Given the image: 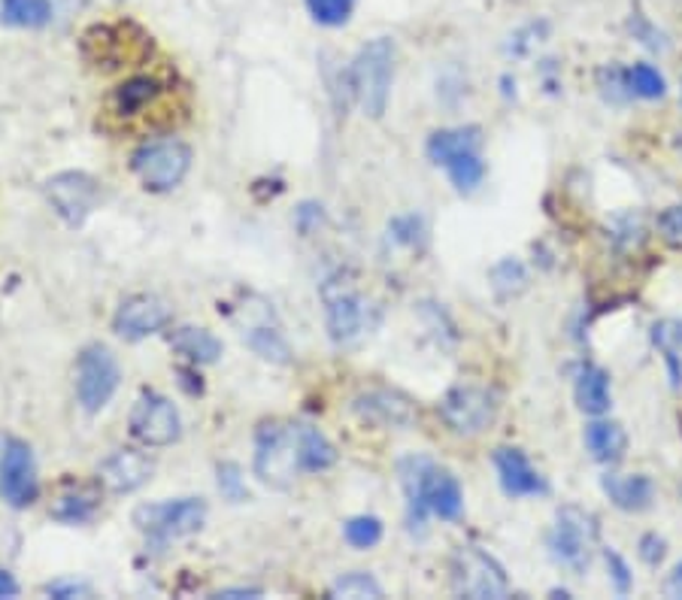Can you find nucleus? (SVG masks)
<instances>
[{"label":"nucleus","mask_w":682,"mask_h":600,"mask_svg":"<svg viewBox=\"0 0 682 600\" xmlns=\"http://www.w3.org/2000/svg\"><path fill=\"white\" fill-rule=\"evenodd\" d=\"M401 473L410 525H425L428 515H440L446 522L459 519L464 510V492L461 483L440 464H434L425 455H410L398 464Z\"/></svg>","instance_id":"nucleus-1"},{"label":"nucleus","mask_w":682,"mask_h":600,"mask_svg":"<svg viewBox=\"0 0 682 600\" xmlns=\"http://www.w3.org/2000/svg\"><path fill=\"white\" fill-rule=\"evenodd\" d=\"M395 79V43L388 37H376L361 46L356 61L349 64V88L352 98L368 118H383Z\"/></svg>","instance_id":"nucleus-2"},{"label":"nucleus","mask_w":682,"mask_h":600,"mask_svg":"<svg viewBox=\"0 0 682 600\" xmlns=\"http://www.w3.org/2000/svg\"><path fill=\"white\" fill-rule=\"evenodd\" d=\"M177 88L162 76H131L121 86L113 88L106 98V125L116 131H131V128H146L149 118L164 113L167 116V101Z\"/></svg>","instance_id":"nucleus-3"},{"label":"nucleus","mask_w":682,"mask_h":600,"mask_svg":"<svg viewBox=\"0 0 682 600\" xmlns=\"http://www.w3.org/2000/svg\"><path fill=\"white\" fill-rule=\"evenodd\" d=\"M597 537H601V525H597L594 513L567 503V507H562L555 513V525L549 531V556H552L555 564H562L567 571L582 573L592 564Z\"/></svg>","instance_id":"nucleus-4"},{"label":"nucleus","mask_w":682,"mask_h":600,"mask_svg":"<svg viewBox=\"0 0 682 600\" xmlns=\"http://www.w3.org/2000/svg\"><path fill=\"white\" fill-rule=\"evenodd\" d=\"M304 470L297 425L268 422L255 439V476L270 488H288Z\"/></svg>","instance_id":"nucleus-5"},{"label":"nucleus","mask_w":682,"mask_h":600,"mask_svg":"<svg viewBox=\"0 0 682 600\" xmlns=\"http://www.w3.org/2000/svg\"><path fill=\"white\" fill-rule=\"evenodd\" d=\"M322 301H325L327 331H331L334 343H352V340H358L368 331V324H371V301L358 289L352 273L340 270V273L325 279Z\"/></svg>","instance_id":"nucleus-6"},{"label":"nucleus","mask_w":682,"mask_h":600,"mask_svg":"<svg viewBox=\"0 0 682 600\" xmlns=\"http://www.w3.org/2000/svg\"><path fill=\"white\" fill-rule=\"evenodd\" d=\"M452 588L461 598L501 600L510 595V579L501 561L479 546H461L452 556Z\"/></svg>","instance_id":"nucleus-7"},{"label":"nucleus","mask_w":682,"mask_h":600,"mask_svg":"<svg viewBox=\"0 0 682 600\" xmlns=\"http://www.w3.org/2000/svg\"><path fill=\"white\" fill-rule=\"evenodd\" d=\"M152 52V40L143 30L125 22V25H98L82 37V55L104 71L131 67L134 61H143Z\"/></svg>","instance_id":"nucleus-8"},{"label":"nucleus","mask_w":682,"mask_h":600,"mask_svg":"<svg viewBox=\"0 0 682 600\" xmlns=\"http://www.w3.org/2000/svg\"><path fill=\"white\" fill-rule=\"evenodd\" d=\"M131 167L149 191H170L192 170V149L182 140H152L137 149Z\"/></svg>","instance_id":"nucleus-9"},{"label":"nucleus","mask_w":682,"mask_h":600,"mask_svg":"<svg viewBox=\"0 0 682 600\" xmlns=\"http://www.w3.org/2000/svg\"><path fill=\"white\" fill-rule=\"evenodd\" d=\"M204 519H207V503L197 498L143 503L134 510V525L149 537H158V540L189 537V534L204 527Z\"/></svg>","instance_id":"nucleus-10"},{"label":"nucleus","mask_w":682,"mask_h":600,"mask_svg":"<svg viewBox=\"0 0 682 600\" xmlns=\"http://www.w3.org/2000/svg\"><path fill=\"white\" fill-rule=\"evenodd\" d=\"M119 365L106 346H89L76 361V397L86 412H101L119 388Z\"/></svg>","instance_id":"nucleus-11"},{"label":"nucleus","mask_w":682,"mask_h":600,"mask_svg":"<svg viewBox=\"0 0 682 600\" xmlns=\"http://www.w3.org/2000/svg\"><path fill=\"white\" fill-rule=\"evenodd\" d=\"M440 416L446 427L459 437H476L494 422L498 404L489 388L479 385H455L449 395L440 400Z\"/></svg>","instance_id":"nucleus-12"},{"label":"nucleus","mask_w":682,"mask_h":600,"mask_svg":"<svg viewBox=\"0 0 682 600\" xmlns=\"http://www.w3.org/2000/svg\"><path fill=\"white\" fill-rule=\"evenodd\" d=\"M237 324L243 340L249 343V349L258 352L265 361H273V365H288L292 361V349H288V343L280 334V324H276V316H273L268 301L249 297L240 307Z\"/></svg>","instance_id":"nucleus-13"},{"label":"nucleus","mask_w":682,"mask_h":600,"mask_svg":"<svg viewBox=\"0 0 682 600\" xmlns=\"http://www.w3.org/2000/svg\"><path fill=\"white\" fill-rule=\"evenodd\" d=\"M131 434L143 446H152V449H162V446L177 443L179 434H182V419H179L173 400H167L164 395H155V392L140 395L134 410H131Z\"/></svg>","instance_id":"nucleus-14"},{"label":"nucleus","mask_w":682,"mask_h":600,"mask_svg":"<svg viewBox=\"0 0 682 600\" xmlns=\"http://www.w3.org/2000/svg\"><path fill=\"white\" fill-rule=\"evenodd\" d=\"M46 197H49V204L61 219L67 221L70 228H79L94 213V206L101 201V189L89 174L70 170V174L52 176L46 182Z\"/></svg>","instance_id":"nucleus-15"},{"label":"nucleus","mask_w":682,"mask_h":600,"mask_svg":"<svg viewBox=\"0 0 682 600\" xmlns=\"http://www.w3.org/2000/svg\"><path fill=\"white\" fill-rule=\"evenodd\" d=\"M170 322V307L167 301L155 294H131L121 301V307L113 316L116 334L125 340H146L158 334L164 324Z\"/></svg>","instance_id":"nucleus-16"},{"label":"nucleus","mask_w":682,"mask_h":600,"mask_svg":"<svg viewBox=\"0 0 682 600\" xmlns=\"http://www.w3.org/2000/svg\"><path fill=\"white\" fill-rule=\"evenodd\" d=\"M0 495L13 507H28L37 500V464L28 443L10 439L0 464Z\"/></svg>","instance_id":"nucleus-17"},{"label":"nucleus","mask_w":682,"mask_h":600,"mask_svg":"<svg viewBox=\"0 0 682 600\" xmlns=\"http://www.w3.org/2000/svg\"><path fill=\"white\" fill-rule=\"evenodd\" d=\"M152 473H155V464H152L149 455L134 452V449H119L106 461H101L98 480L113 495H131L140 485H146L152 480Z\"/></svg>","instance_id":"nucleus-18"},{"label":"nucleus","mask_w":682,"mask_h":600,"mask_svg":"<svg viewBox=\"0 0 682 600\" xmlns=\"http://www.w3.org/2000/svg\"><path fill=\"white\" fill-rule=\"evenodd\" d=\"M494 470H498L504 495H510V498H537V495H546L549 492L546 480L537 473L535 464L525 458L522 449L501 446L494 452Z\"/></svg>","instance_id":"nucleus-19"},{"label":"nucleus","mask_w":682,"mask_h":600,"mask_svg":"<svg viewBox=\"0 0 682 600\" xmlns=\"http://www.w3.org/2000/svg\"><path fill=\"white\" fill-rule=\"evenodd\" d=\"M352 407L361 419H368L373 425L410 427L415 422V407L410 404V397L401 395V392H388V388L358 395Z\"/></svg>","instance_id":"nucleus-20"},{"label":"nucleus","mask_w":682,"mask_h":600,"mask_svg":"<svg viewBox=\"0 0 682 600\" xmlns=\"http://www.w3.org/2000/svg\"><path fill=\"white\" fill-rule=\"evenodd\" d=\"M601 488L622 513H646L655 500V485L646 473H607L601 476Z\"/></svg>","instance_id":"nucleus-21"},{"label":"nucleus","mask_w":682,"mask_h":600,"mask_svg":"<svg viewBox=\"0 0 682 600\" xmlns=\"http://www.w3.org/2000/svg\"><path fill=\"white\" fill-rule=\"evenodd\" d=\"M574 397L586 416H607L613 407L607 370L597 365H579L574 373Z\"/></svg>","instance_id":"nucleus-22"},{"label":"nucleus","mask_w":682,"mask_h":600,"mask_svg":"<svg viewBox=\"0 0 682 600\" xmlns=\"http://www.w3.org/2000/svg\"><path fill=\"white\" fill-rule=\"evenodd\" d=\"M582 439L597 464H619L628 452V431L619 422H609L601 416H594V422L586 425Z\"/></svg>","instance_id":"nucleus-23"},{"label":"nucleus","mask_w":682,"mask_h":600,"mask_svg":"<svg viewBox=\"0 0 682 600\" xmlns=\"http://www.w3.org/2000/svg\"><path fill=\"white\" fill-rule=\"evenodd\" d=\"M479 149H482V128H476V125L443 128V131H434L428 137V158L437 167H446L449 162H455L459 155L479 152Z\"/></svg>","instance_id":"nucleus-24"},{"label":"nucleus","mask_w":682,"mask_h":600,"mask_svg":"<svg viewBox=\"0 0 682 600\" xmlns=\"http://www.w3.org/2000/svg\"><path fill=\"white\" fill-rule=\"evenodd\" d=\"M170 346L189 358L192 365H216L222 358V343L213 337L204 328H194V324H182L170 334Z\"/></svg>","instance_id":"nucleus-25"},{"label":"nucleus","mask_w":682,"mask_h":600,"mask_svg":"<svg viewBox=\"0 0 682 600\" xmlns=\"http://www.w3.org/2000/svg\"><path fill=\"white\" fill-rule=\"evenodd\" d=\"M653 343H655V349L661 352L665 365H668V373H670V382H673V388H680V380H682V365H680L682 322L680 319H661V322H655L653 324Z\"/></svg>","instance_id":"nucleus-26"},{"label":"nucleus","mask_w":682,"mask_h":600,"mask_svg":"<svg viewBox=\"0 0 682 600\" xmlns=\"http://www.w3.org/2000/svg\"><path fill=\"white\" fill-rule=\"evenodd\" d=\"M0 22L13 28H43L52 22L49 0H0Z\"/></svg>","instance_id":"nucleus-27"},{"label":"nucleus","mask_w":682,"mask_h":600,"mask_svg":"<svg viewBox=\"0 0 682 600\" xmlns=\"http://www.w3.org/2000/svg\"><path fill=\"white\" fill-rule=\"evenodd\" d=\"M297 434H300V464L310 473H319V470H327L334 461H337V449L331 446V439L312 425H297Z\"/></svg>","instance_id":"nucleus-28"},{"label":"nucleus","mask_w":682,"mask_h":600,"mask_svg":"<svg viewBox=\"0 0 682 600\" xmlns=\"http://www.w3.org/2000/svg\"><path fill=\"white\" fill-rule=\"evenodd\" d=\"M98 513V495L89 492V488H76V492H67L55 500L52 507V519L55 522H64V525H82L89 522L91 515Z\"/></svg>","instance_id":"nucleus-29"},{"label":"nucleus","mask_w":682,"mask_h":600,"mask_svg":"<svg viewBox=\"0 0 682 600\" xmlns=\"http://www.w3.org/2000/svg\"><path fill=\"white\" fill-rule=\"evenodd\" d=\"M491 289L498 297H516L528 289V270L519 258H504L489 270Z\"/></svg>","instance_id":"nucleus-30"},{"label":"nucleus","mask_w":682,"mask_h":600,"mask_svg":"<svg viewBox=\"0 0 682 600\" xmlns=\"http://www.w3.org/2000/svg\"><path fill=\"white\" fill-rule=\"evenodd\" d=\"M449 179H452V186L459 191H476L482 186V179H486V162L479 158V152H467V155H459L455 162H449L443 167Z\"/></svg>","instance_id":"nucleus-31"},{"label":"nucleus","mask_w":682,"mask_h":600,"mask_svg":"<svg viewBox=\"0 0 682 600\" xmlns=\"http://www.w3.org/2000/svg\"><path fill=\"white\" fill-rule=\"evenodd\" d=\"M331 598H349V600H364V598H383V586L373 579L371 573H346L334 586H331Z\"/></svg>","instance_id":"nucleus-32"},{"label":"nucleus","mask_w":682,"mask_h":600,"mask_svg":"<svg viewBox=\"0 0 682 600\" xmlns=\"http://www.w3.org/2000/svg\"><path fill=\"white\" fill-rule=\"evenodd\" d=\"M628 79H631V88H634V98H643V101H658V98H665V91H668L665 76L658 74V67L646 64V61H638V64L628 71Z\"/></svg>","instance_id":"nucleus-33"},{"label":"nucleus","mask_w":682,"mask_h":600,"mask_svg":"<svg viewBox=\"0 0 682 600\" xmlns=\"http://www.w3.org/2000/svg\"><path fill=\"white\" fill-rule=\"evenodd\" d=\"M343 537L356 549H373L383 540V522L376 515H356L343 525Z\"/></svg>","instance_id":"nucleus-34"},{"label":"nucleus","mask_w":682,"mask_h":600,"mask_svg":"<svg viewBox=\"0 0 682 600\" xmlns=\"http://www.w3.org/2000/svg\"><path fill=\"white\" fill-rule=\"evenodd\" d=\"M597 88H601L604 101H609V103H628L631 98H634V88H631L628 71L616 67V64L601 67V74H597Z\"/></svg>","instance_id":"nucleus-35"},{"label":"nucleus","mask_w":682,"mask_h":600,"mask_svg":"<svg viewBox=\"0 0 682 600\" xmlns=\"http://www.w3.org/2000/svg\"><path fill=\"white\" fill-rule=\"evenodd\" d=\"M352 7H356V0H307L310 15L319 25H325V28H340V25H346L349 15H352Z\"/></svg>","instance_id":"nucleus-36"},{"label":"nucleus","mask_w":682,"mask_h":600,"mask_svg":"<svg viewBox=\"0 0 682 600\" xmlns=\"http://www.w3.org/2000/svg\"><path fill=\"white\" fill-rule=\"evenodd\" d=\"M604 561H607V571H609V583L616 586L619 595H628L631 586H634V576H631V567H628V561H625L616 549H607L604 552Z\"/></svg>","instance_id":"nucleus-37"},{"label":"nucleus","mask_w":682,"mask_h":600,"mask_svg":"<svg viewBox=\"0 0 682 600\" xmlns=\"http://www.w3.org/2000/svg\"><path fill=\"white\" fill-rule=\"evenodd\" d=\"M658 234L668 240L670 246H682V204H673V206H665L661 213H658Z\"/></svg>","instance_id":"nucleus-38"},{"label":"nucleus","mask_w":682,"mask_h":600,"mask_svg":"<svg viewBox=\"0 0 682 600\" xmlns=\"http://www.w3.org/2000/svg\"><path fill=\"white\" fill-rule=\"evenodd\" d=\"M638 556L643 564H649V567H658L665 558H668V540L661 537V534H655V531H649V534H643L638 542Z\"/></svg>","instance_id":"nucleus-39"},{"label":"nucleus","mask_w":682,"mask_h":600,"mask_svg":"<svg viewBox=\"0 0 682 600\" xmlns=\"http://www.w3.org/2000/svg\"><path fill=\"white\" fill-rule=\"evenodd\" d=\"M219 488H222L224 498L231 500L246 498V485H243V476H240L237 464H222V468H219Z\"/></svg>","instance_id":"nucleus-40"},{"label":"nucleus","mask_w":682,"mask_h":600,"mask_svg":"<svg viewBox=\"0 0 682 600\" xmlns=\"http://www.w3.org/2000/svg\"><path fill=\"white\" fill-rule=\"evenodd\" d=\"M391 231H395V240H398V243H403V246H415V243L422 240V234H425L422 219H415V216H403V219H395Z\"/></svg>","instance_id":"nucleus-41"},{"label":"nucleus","mask_w":682,"mask_h":600,"mask_svg":"<svg viewBox=\"0 0 682 600\" xmlns=\"http://www.w3.org/2000/svg\"><path fill=\"white\" fill-rule=\"evenodd\" d=\"M631 34H634V37H638V40L643 46H649L653 52H658V49H665V40H661V34H658V30H655L653 25H649V22L643 18V15H634V18H631Z\"/></svg>","instance_id":"nucleus-42"},{"label":"nucleus","mask_w":682,"mask_h":600,"mask_svg":"<svg viewBox=\"0 0 682 600\" xmlns=\"http://www.w3.org/2000/svg\"><path fill=\"white\" fill-rule=\"evenodd\" d=\"M665 595L668 598H677L682 600V561L673 567V573L668 576V583H665Z\"/></svg>","instance_id":"nucleus-43"},{"label":"nucleus","mask_w":682,"mask_h":600,"mask_svg":"<svg viewBox=\"0 0 682 600\" xmlns=\"http://www.w3.org/2000/svg\"><path fill=\"white\" fill-rule=\"evenodd\" d=\"M89 588L86 586H76V583H55V586H49V595H55V598H76V595H86Z\"/></svg>","instance_id":"nucleus-44"},{"label":"nucleus","mask_w":682,"mask_h":600,"mask_svg":"<svg viewBox=\"0 0 682 600\" xmlns=\"http://www.w3.org/2000/svg\"><path fill=\"white\" fill-rule=\"evenodd\" d=\"M18 595V586H15V579L10 573L0 571V598H15Z\"/></svg>","instance_id":"nucleus-45"},{"label":"nucleus","mask_w":682,"mask_h":600,"mask_svg":"<svg viewBox=\"0 0 682 600\" xmlns=\"http://www.w3.org/2000/svg\"><path fill=\"white\" fill-rule=\"evenodd\" d=\"M261 591H255V588H231V591H219L216 598H258Z\"/></svg>","instance_id":"nucleus-46"},{"label":"nucleus","mask_w":682,"mask_h":600,"mask_svg":"<svg viewBox=\"0 0 682 600\" xmlns=\"http://www.w3.org/2000/svg\"><path fill=\"white\" fill-rule=\"evenodd\" d=\"M7 443H10V439L0 437V464H3V452H7Z\"/></svg>","instance_id":"nucleus-47"}]
</instances>
